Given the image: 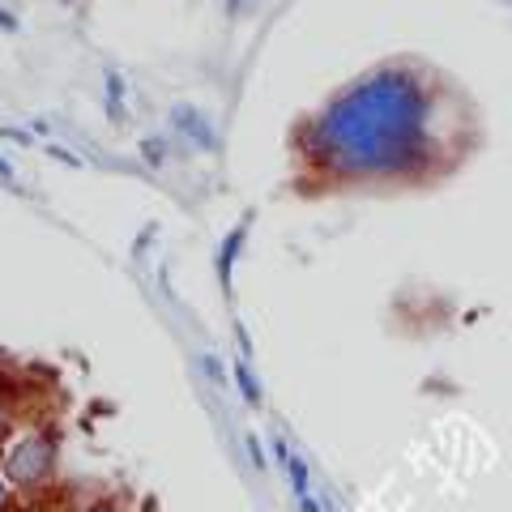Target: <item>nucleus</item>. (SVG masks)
Segmentation results:
<instances>
[{"mask_svg":"<svg viewBox=\"0 0 512 512\" xmlns=\"http://www.w3.org/2000/svg\"><path fill=\"white\" fill-rule=\"evenodd\" d=\"M423 82L406 69H380L342 90L303 133V150L342 175H402L427 154Z\"/></svg>","mask_w":512,"mask_h":512,"instance_id":"f257e3e1","label":"nucleus"},{"mask_svg":"<svg viewBox=\"0 0 512 512\" xmlns=\"http://www.w3.org/2000/svg\"><path fill=\"white\" fill-rule=\"evenodd\" d=\"M52 466H56V440L47 436V431L22 436L5 457V474H9V483H18V487H39L43 478L52 474Z\"/></svg>","mask_w":512,"mask_h":512,"instance_id":"f03ea898","label":"nucleus"},{"mask_svg":"<svg viewBox=\"0 0 512 512\" xmlns=\"http://www.w3.org/2000/svg\"><path fill=\"white\" fill-rule=\"evenodd\" d=\"M171 124L180 128V133L192 141V146H201V150H214V146H218V137H214L210 120H205L197 107H188V103H175V107H171Z\"/></svg>","mask_w":512,"mask_h":512,"instance_id":"7ed1b4c3","label":"nucleus"},{"mask_svg":"<svg viewBox=\"0 0 512 512\" xmlns=\"http://www.w3.org/2000/svg\"><path fill=\"white\" fill-rule=\"evenodd\" d=\"M248 214L235 222V231L222 239V248H218V278H222V291H231V269H235V261H239V252H244V239H248Z\"/></svg>","mask_w":512,"mask_h":512,"instance_id":"20e7f679","label":"nucleus"},{"mask_svg":"<svg viewBox=\"0 0 512 512\" xmlns=\"http://www.w3.org/2000/svg\"><path fill=\"white\" fill-rule=\"evenodd\" d=\"M235 380H239V393H244V402L248 406H261V380L252 376V363L248 359L235 363Z\"/></svg>","mask_w":512,"mask_h":512,"instance_id":"39448f33","label":"nucleus"},{"mask_svg":"<svg viewBox=\"0 0 512 512\" xmlns=\"http://www.w3.org/2000/svg\"><path fill=\"white\" fill-rule=\"evenodd\" d=\"M141 158H146L150 167H163V158H167V141H163V137H146V141H141Z\"/></svg>","mask_w":512,"mask_h":512,"instance_id":"423d86ee","label":"nucleus"},{"mask_svg":"<svg viewBox=\"0 0 512 512\" xmlns=\"http://www.w3.org/2000/svg\"><path fill=\"white\" fill-rule=\"evenodd\" d=\"M197 363H201V372H205V376H210V380L218 384V389H222V384H227V372H222L218 355H197Z\"/></svg>","mask_w":512,"mask_h":512,"instance_id":"0eeeda50","label":"nucleus"},{"mask_svg":"<svg viewBox=\"0 0 512 512\" xmlns=\"http://www.w3.org/2000/svg\"><path fill=\"white\" fill-rule=\"evenodd\" d=\"M124 99V77L116 69H107V103H120Z\"/></svg>","mask_w":512,"mask_h":512,"instance_id":"6e6552de","label":"nucleus"},{"mask_svg":"<svg viewBox=\"0 0 512 512\" xmlns=\"http://www.w3.org/2000/svg\"><path fill=\"white\" fill-rule=\"evenodd\" d=\"M244 444H248V457H252V466H256V470H265L269 461H265V448H261V440H256V436H248Z\"/></svg>","mask_w":512,"mask_h":512,"instance_id":"1a4fd4ad","label":"nucleus"},{"mask_svg":"<svg viewBox=\"0 0 512 512\" xmlns=\"http://www.w3.org/2000/svg\"><path fill=\"white\" fill-rule=\"evenodd\" d=\"M47 154H52V158H56V163H64V167H82V158H77V154H69V150H64V146H52V150H47Z\"/></svg>","mask_w":512,"mask_h":512,"instance_id":"9d476101","label":"nucleus"},{"mask_svg":"<svg viewBox=\"0 0 512 512\" xmlns=\"http://www.w3.org/2000/svg\"><path fill=\"white\" fill-rule=\"evenodd\" d=\"M235 338H239V355H244V359H252V342H248V329L239 325V320H235Z\"/></svg>","mask_w":512,"mask_h":512,"instance_id":"9b49d317","label":"nucleus"},{"mask_svg":"<svg viewBox=\"0 0 512 512\" xmlns=\"http://www.w3.org/2000/svg\"><path fill=\"white\" fill-rule=\"evenodd\" d=\"M299 504V512H320V504H316V495H303V500H295Z\"/></svg>","mask_w":512,"mask_h":512,"instance_id":"f8f14e48","label":"nucleus"},{"mask_svg":"<svg viewBox=\"0 0 512 512\" xmlns=\"http://www.w3.org/2000/svg\"><path fill=\"white\" fill-rule=\"evenodd\" d=\"M248 5H252V0H227V13H231V18H239Z\"/></svg>","mask_w":512,"mask_h":512,"instance_id":"ddd939ff","label":"nucleus"},{"mask_svg":"<svg viewBox=\"0 0 512 512\" xmlns=\"http://www.w3.org/2000/svg\"><path fill=\"white\" fill-rule=\"evenodd\" d=\"M9 431V406H5V397H0V436Z\"/></svg>","mask_w":512,"mask_h":512,"instance_id":"4468645a","label":"nucleus"},{"mask_svg":"<svg viewBox=\"0 0 512 512\" xmlns=\"http://www.w3.org/2000/svg\"><path fill=\"white\" fill-rule=\"evenodd\" d=\"M0 180H5V184H13V167L5 163V158H0Z\"/></svg>","mask_w":512,"mask_h":512,"instance_id":"2eb2a0df","label":"nucleus"},{"mask_svg":"<svg viewBox=\"0 0 512 512\" xmlns=\"http://www.w3.org/2000/svg\"><path fill=\"white\" fill-rule=\"evenodd\" d=\"M0 26H5V30H18V18H9V13L0 9Z\"/></svg>","mask_w":512,"mask_h":512,"instance_id":"dca6fc26","label":"nucleus"},{"mask_svg":"<svg viewBox=\"0 0 512 512\" xmlns=\"http://www.w3.org/2000/svg\"><path fill=\"white\" fill-rule=\"evenodd\" d=\"M9 508V487H5V478H0V512Z\"/></svg>","mask_w":512,"mask_h":512,"instance_id":"f3484780","label":"nucleus"},{"mask_svg":"<svg viewBox=\"0 0 512 512\" xmlns=\"http://www.w3.org/2000/svg\"><path fill=\"white\" fill-rule=\"evenodd\" d=\"M90 512H116V508H111V504H94Z\"/></svg>","mask_w":512,"mask_h":512,"instance_id":"a211bd4d","label":"nucleus"}]
</instances>
